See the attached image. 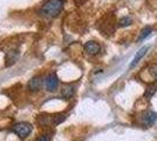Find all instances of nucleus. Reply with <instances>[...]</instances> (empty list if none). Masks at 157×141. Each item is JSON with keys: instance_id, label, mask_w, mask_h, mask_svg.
<instances>
[{"instance_id": "1", "label": "nucleus", "mask_w": 157, "mask_h": 141, "mask_svg": "<svg viewBox=\"0 0 157 141\" xmlns=\"http://www.w3.org/2000/svg\"><path fill=\"white\" fill-rule=\"evenodd\" d=\"M63 2L65 0H48L42 5L40 13L45 17H56L62 11Z\"/></svg>"}, {"instance_id": "2", "label": "nucleus", "mask_w": 157, "mask_h": 141, "mask_svg": "<svg viewBox=\"0 0 157 141\" xmlns=\"http://www.w3.org/2000/svg\"><path fill=\"white\" fill-rule=\"evenodd\" d=\"M13 132L19 136L20 139H25L26 136L31 134L32 125L28 123V122H18L17 125H14Z\"/></svg>"}, {"instance_id": "3", "label": "nucleus", "mask_w": 157, "mask_h": 141, "mask_svg": "<svg viewBox=\"0 0 157 141\" xmlns=\"http://www.w3.org/2000/svg\"><path fill=\"white\" fill-rule=\"evenodd\" d=\"M140 120L142 122V125L145 127H150L152 126L157 120V113L152 112V111H145L143 112L141 116H140Z\"/></svg>"}, {"instance_id": "4", "label": "nucleus", "mask_w": 157, "mask_h": 141, "mask_svg": "<svg viewBox=\"0 0 157 141\" xmlns=\"http://www.w3.org/2000/svg\"><path fill=\"white\" fill-rule=\"evenodd\" d=\"M45 84H46V88L49 91V92H53L58 88V85H59V79L56 76V74H49L45 80Z\"/></svg>"}, {"instance_id": "5", "label": "nucleus", "mask_w": 157, "mask_h": 141, "mask_svg": "<svg viewBox=\"0 0 157 141\" xmlns=\"http://www.w3.org/2000/svg\"><path fill=\"white\" fill-rule=\"evenodd\" d=\"M42 85H44V79L41 76H34L28 82V88L32 92H38L42 88Z\"/></svg>"}, {"instance_id": "6", "label": "nucleus", "mask_w": 157, "mask_h": 141, "mask_svg": "<svg viewBox=\"0 0 157 141\" xmlns=\"http://www.w3.org/2000/svg\"><path fill=\"white\" fill-rule=\"evenodd\" d=\"M85 51L90 55H96L101 51V46L96 41H88L85 44Z\"/></svg>"}, {"instance_id": "7", "label": "nucleus", "mask_w": 157, "mask_h": 141, "mask_svg": "<svg viewBox=\"0 0 157 141\" xmlns=\"http://www.w3.org/2000/svg\"><path fill=\"white\" fill-rule=\"evenodd\" d=\"M148 49H149V46H143L142 48H140L138 49V52L136 54H135V57H134V59H132V61H131L130 64V68L135 67L136 65H137L138 62H140V60L143 58L144 55L147 54V52H148Z\"/></svg>"}, {"instance_id": "8", "label": "nucleus", "mask_w": 157, "mask_h": 141, "mask_svg": "<svg viewBox=\"0 0 157 141\" xmlns=\"http://www.w3.org/2000/svg\"><path fill=\"white\" fill-rule=\"evenodd\" d=\"M156 91H157L156 84H150V85H148L147 88H145V92H144V98H145V99H151L152 95L156 93Z\"/></svg>"}, {"instance_id": "9", "label": "nucleus", "mask_w": 157, "mask_h": 141, "mask_svg": "<svg viewBox=\"0 0 157 141\" xmlns=\"http://www.w3.org/2000/svg\"><path fill=\"white\" fill-rule=\"evenodd\" d=\"M152 32V28H151L150 26H145L142 28V31L140 32V34H138V38H137V41H142L144 40L147 37H149L150 35V33Z\"/></svg>"}, {"instance_id": "10", "label": "nucleus", "mask_w": 157, "mask_h": 141, "mask_svg": "<svg viewBox=\"0 0 157 141\" xmlns=\"http://www.w3.org/2000/svg\"><path fill=\"white\" fill-rule=\"evenodd\" d=\"M61 95H62V98H65L66 100L71 99L73 95H74V87H73V86L63 87V89L61 91Z\"/></svg>"}, {"instance_id": "11", "label": "nucleus", "mask_w": 157, "mask_h": 141, "mask_svg": "<svg viewBox=\"0 0 157 141\" xmlns=\"http://www.w3.org/2000/svg\"><path fill=\"white\" fill-rule=\"evenodd\" d=\"M15 52H17V51H11V52L7 53V55H6V61H7L6 65L7 66H10V65L14 64L15 60L18 59V55H19V54H17V55H14L13 57V54H15Z\"/></svg>"}, {"instance_id": "12", "label": "nucleus", "mask_w": 157, "mask_h": 141, "mask_svg": "<svg viewBox=\"0 0 157 141\" xmlns=\"http://www.w3.org/2000/svg\"><path fill=\"white\" fill-rule=\"evenodd\" d=\"M132 20H131L130 17H123V18H121L120 20H118V26L120 27H125V26H129Z\"/></svg>"}, {"instance_id": "13", "label": "nucleus", "mask_w": 157, "mask_h": 141, "mask_svg": "<svg viewBox=\"0 0 157 141\" xmlns=\"http://www.w3.org/2000/svg\"><path fill=\"white\" fill-rule=\"evenodd\" d=\"M52 120H53V125H59V123H61L62 121L66 120V115L56 114V115H54V116H53Z\"/></svg>"}, {"instance_id": "14", "label": "nucleus", "mask_w": 157, "mask_h": 141, "mask_svg": "<svg viewBox=\"0 0 157 141\" xmlns=\"http://www.w3.org/2000/svg\"><path fill=\"white\" fill-rule=\"evenodd\" d=\"M149 71H150L151 76L157 81V65H152V66L149 68Z\"/></svg>"}, {"instance_id": "15", "label": "nucleus", "mask_w": 157, "mask_h": 141, "mask_svg": "<svg viewBox=\"0 0 157 141\" xmlns=\"http://www.w3.org/2000/svg\"><path fill=\"white\" fill-rule=\"evenodd\" d=\"M35 141H49V138H48V135H41Z\"/></svg>"}]
</instances>
